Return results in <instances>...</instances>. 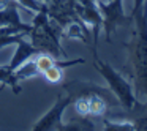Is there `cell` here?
Returning a JSON list of instances; mask_svg holds the SVG:
<instances>
[{
	"instance_id": "cell-12",
	"label": "cell",
	"mask_w": 147,
	"mask_h": 131,
	"mask_svg": "<svg viewBox=\"0 0 147 131\" xmlns=\"http://www.w3.org/2000/svg\"><path fill=\"white\" fill-rule=\"evenodd\" d=\"M57 130H76V131H79V130H95V125L87 120L86 115H82V117L78 118V120H71L70 123H60Z\"/></svg>"
},
{
	"instance_id": "cell-8",
	"label": "cell",
	"mask_w": 147,
	"mask_h": 131,
	"mask_svg": "<svg viewBox=\"0 0 147 131\" xmlns=\"http://www.w3.org/2000/svg\"><path fill=\"white\" fill-rule=\"evenodd\" d=\"M36 54H40L38 49H36L32 43L24 41V38H22L19 43H18V48H16V51H14L13 58H11V62L7 65V67L10 68L11 71H14L18 67H21V65H22L26 60L32 58L33 55H36Z\"/></svg>"
},
{
	"instance_id": "cell-18",
	"label": "cell",
	"mask_w": 147,
	"mask_h": 131,
	"mask_svg": "<svg viewBox=\"0 0 147 131\" xmlns=\"http://www.w3.org/2000/svg\"><path fill=\"white\" fill-rule=\"evenodd\" d=\"M13 3H16V0H0V10H2V8H7L8 5H13Z\"/></svg>"
},
{
	"instance_id": "cell-17",
	"label": "cell",
	"mask_w": 147,
	"mask_h": 131,
	"mask_svg": "<svg viewBox=\"0 0 147 131\" xmlns=\"http://www.w3.org/2000/svg\"><path fill=\"white\" fill-rule=\"evenodd\" d=\"M144 2H146V0H134V5H133V10H131V14L130 16L133 17V14H136L138 11L141 10V7H142L144 5Z\"/></svg>"
},
{
	"instance_id": "cell-13",
	"label": "cell",
	"mask_w": 147,
	"mask_h": 131,
	"mask_svg": "<svg viewBox=\"0 0 147 131\" xmlns=\"http://www.w3.org/2000/svg\"><path fill=\"white\" fill-rule=\"evenodd\" d=\"M33 60H35V65H36V68H38V71H40V76L55 63V58L54 57H51L49 54H43V52L33 55Z\"/></svg>"
},
{
	"instance_id": "cell-7",
	"label": "cell",
	"mask_w": 147,
	"mask_h": 131,
	"mask_svg": "<svg viewBox=\"0 0 147 131\" xmlns=\"http://www.w3.org/2000/svg\"><path fill=\"white\" fill-rule=\"evenodd\" d=\"M106 111V101L98 93H87L76 99V112L79 115H101Z\"/></svg>"
},
{
	"instance_id": "cell-19",
	"label": "cell",
	"mask_w": 147,
	"mask_h": 131,
	"mask_svg": "<svg viewBox=\"0 0 147 131\" xmlns=\"http://www.w3.org/2000/svg\"><path fill=\"white\" fill-rule=\"evenodd\" d=\"M79 3H82V5H93V3H96V0H78Z\"/></svg>"
},
{
	"instance_id": "cell-3",
	"label": "cell",
	"mask_w": 147,
	"mask_h": 131,
	"mask_svg": "<svg viewBox=\"0 0 147 131\" xmlns=\"http://www.w3.org/2000/svg\"><path fill=\"white\" fill-rule=\"evenodd\" d=\"M93 63H95L96 71H98V73L105 77L106 82H108L109 90L115 95V98L119 99V103H120L125 109H130L131 111V109L138 104V98H136V95H134V90H133V87H131V84L128 82L120 73H117L109 63L100 60V58L96 57V54H95V62H93Z\"/></svg>"
},
{
	"instance_id": "cell-15",
	"label": "cell",
	"mask_w": 147,
	"mask_h": 131,
	"mask_svg": "<svg viewBox=\"0 0 147 131\" xmlns=\"http://www.w3.org/2000/svg\"><path fill=\"white\" fill-rule=\"evenodd\" d=\"M105 126L109 131H131L136 130V125L131 122H111V120H105Z\"/></svg>"
},
{
	"instance_id": "cell-2",
	"label": "cell",
	"mask_w": 147,
	"mask_h": 131,
	"mask_svg": "<svg viewBox=\"0 0 147 131\" xmlns=\"http://www.w3.org/2000/svg\"><path fill=\"white\" fill-rule=\"evenodd\" d=\"M30 43L43 54H49L55 60L67 58V52L60 46L62 29L49 19L46 8L36 11V16L32 21V29L29 32Z\"/></svg>"
},
{
	"instance_id": "cell-4",
	"label": "cell",
	"mask_w": 147,
	"mask_h": 131,
	"mask_svg": "<svg viewBox=\"0 0 147 131\" xmlns=\"http://www.w3.org/2000/svg\"><path fill=\"white\" fill-rule=\"evenodd\" d=\"M96 7H98L100 13L103 17V24L101 27L105 29L106 33V40L111 41V35L112 32H115L119 26H123V24L131 22L133 17H128L123 11V3L122 0H109L108 3L101 2V0H96Z\"/></svg>"
},
{
	"instance_id": "cell-1",
	"label": "cell",
	"mask_w": 147,
	"mask_h": 131,
	"mask_svg": "<svg viewBox=\"0 0 147 131\" xmlns=\"http://www.w3.org/2000/svg\"><path fill=\"white\" fill-rule=\"evenodd\" d=\"M134 32L128 48V60L134 77V90L147 101V0L136 14H133Z\"/></svg>"
},
{
	"instance_id": "cell-6",
	"label": "cell",
	"mask_w": 147,
	"mask_h": 131,
	"mask_svg": "<svg viewBox=\"0 0 147 131\" xmlns=\"http://www.w3.org/2000/svg\"><path fill=\"white\" fill-rule=\"evenodd\" d=\"M73 101V95H67V96H59L55 104L33 125L32 130L35 131H41V130H52V128H59V125L62 123V115L63 111L70 106V103Z\"/></svg>"
},
{
	"instance_id": "cell-20",
	"label": "cell",
	"mask_w": 147,
	"mask_h": 131,
	"mask_svg": "<svg viewBox=\"0 0 147 131\" xmlns=\"http://www.w3.org/2000/svg\"><path fill=\"white\" fill-rule=\"evenodd\" d=\"M41 2H48V0H41Z\"/></svg>"
},
{
	"instance_id": "cell-9",
	"label": "cell",
	"mask_w": 147,
	"mask_h": 131,
	"mask_svg": "<svg viewBox=\"0 0 147 131\" xmlns=\"http://www.w3.org/2000/svg\"><path fill=\"white\" fill-rule=\"evenodd\" d=\"M62 36L63 38H79L81 41L89 43V29H87V24H84L81 19L74 21V22L68 24L62 30Z\"/></svg>"
},
{
	"instance_id": "cell-10",
	"label": "cell",
	"mask_w": 147,
	"mask_h": 131,
	"mask_svg": "<svg viewBox=\"0 0 147 131\" xmlns=\"http://www.w3.org/2000/svg\"><path fill=\"white\" fill-rule=\"evenodd\" d=\"M7 85L11 87V90L16 95H19L21 87H19V81L14 76V71H11L7 65H3V67H0V89H3Z\"/></svg>"
},
{
	"instance_id": "cell-14",
	"label": "cell",
	"mask_w": 147,
	"mask_h": 131,
	"mask_svg": "<svg viewBox=\"0 0 147 131\" xmlns=\"http://www.w3.org/2000/svg\"><path fill=\"white\" fill-rule=\"evenodd\" d=\"M41 76L45 77L49 84H59V82H62V79H63V68L59 67L57 63H54L49 70H46Z\"/></svg>"
},
{
	"instance_id": "cell-16",
	"label": "cell",
	"mask_w": 147,
	"mask_h": 131,
	"mask_svg": "<svg viewBox=\"0 0 147 131\" xmlns=\"http://www.w3.org/2000/svg\"><path fill=\"white\" fill-rule=\"evenodd\" d=\"M16 2L19 3V7L26 8L32 13H36V11H41L46 8V3L41 0H16Z\"/></svg>"
},
{
	"instance_id": "cell-5",
	"label": "cell",
	"mask_w": 147,
	"mask_h": 131,
	"mask_svg": "<svg viewBox=\"0 0 147 131\" xmlns=\"http://www.w3.org/2000/svg\"><path fill=\"white\" fill-rule=\"evenodd\" d=\"M46 3V13L49 19L54 24H57L62 30L68 24L79 21V16L76 13V0H48Z\"/></svg>"
},
{
	"instance_id": "cell-11",
	"label": "cell",
	"mask_w": 147,
	"mask_h": 131,
	"mask_svg": "<svg viewBox=\"0 0 147 131\" xmlns=\"http://www.w3.org/2000/svg\"><path fill=\"white\" fill-rule=\"evenodd\" d=\"M14 76H16L18 81H24V79H30V77L40 76V71L35 65L33 57L29 58V60H26L21 67H18L16 70H14Z\"/></svg>"
}]
</instances>
